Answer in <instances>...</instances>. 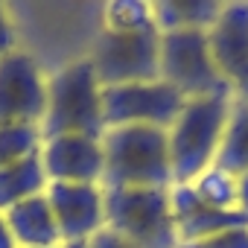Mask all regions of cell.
Returning <instances> with one entry per match:
<instances>
[{"label":"cell","mask_w":248,"mask_h":248,"mask_svg":"<svg viewBox=\"0 0 248 248\" xmlns=\"http://www.w3.org/2000/svg\"><path fill=\"white\" fill-rule=\"evenodd\" d=\"M85 248H135V245H132L129 239H123L120 233L102 228V231H96V233L85 242Z\"/></svg>","instance_id":"22"},{"label":"cell","mask_w":248,"mask_h":248,"mask_svg":"<svg viewBox=\"0 0 248 248\" xmlns=\"http://www.w3.org/2000/svg\"><path fill=\"white\" fill-rule=\"evenodd\" d=\"M0 248H18L15 245V236H12V231H9V225H6V216L0 213Z\"/></svg>","instance_id":"24"},{"label":"cell","mask_w":248,"mask_h":248,"mask_svg":"<svg viewBox=\"0 0 248 248\" xmlns=\"http://www.w3.org/2000/svg\"><path fill=\"white\" fill-rule=\"evenodd\" d=\"M178 248H248V228L222 231V233H213L207 239L187 242V245H178Z\"/></svg>","instance_id":"20"},{"label":"cell","mask_w":248,"mask_h":248,"mask_svg":"<svg viewBox=\"0 0 248 248\" xmlns=\"http://www.w3.org/2000/svg\"><path fill=\"white\" fill-rule=\"evenodd\" d=\"M62 248H85V242H70V245H62Z\"/></svg>","instance_id":"25"},{"label":"cell","mask_w":248,"mask_h":248,"mask_svg":"<svg viewBox=\"0 0 248 248\" xmlns=\"http://www.w3.org/2000/svg\"><path fill=\"white\" fill-rule=\"evenodd\" d=\"M102 138V85L96 82L93 64L76 59L47 76V111L41 120V138Z\"/></svg>","instance_id":"2"},{"label":"cell","mask_w":248,"mask_h":248,"mask_svg":"<svg viewBox=\"0 0 248 248\" xmlns=\"http://www.w3.org/2000/svg\"><path fill=\"white\" fill-rule=\"evenodd\" d=\"M47 172L41 164V152L0 170V213H6L9 207L38 196L47 190Z\"/></svg>","instance_id":"15"},{"label":"cell","mask_w":248,"mask_h":248,"mask_svg":"<svg viewBox=\"0 0 248 248\" xmlns=\"http://www.w3.org/2000/svg\"><path fill=\"white\" fill-rule=\"evenodd\" d=\"M102 190H170V140L167 129L117 126L102 135Z\"/></svg>","instance_id":"1"},{"label":"cell","mask_w":248,"mask_h":248,"mask_svg":"<svg viewBox=\"0 0 248 248\" xmlns=\"http://www.w3.org/2000/svg\"><path fill=\"white\" fill-rule=\"evenodd\" d=\"M102 30L117 35L158 32L152 18V3H146V0H111L102 9Z\"/></svg>","instance_id":"17"},{"label":"cell","mask_w":248,"mask_h":248,"mask_svg":"<svg viewBox=\"0 0 248 248\" xmlns=\"http://www.w3.org/2000/svg\"><path fill=\"white\" fill-rule=\"evenodd\" d=\"M231 93L187 99L178 120L167 129L172 184H193L204 170L216 164L222 135L231 117Z\"/></svg>","instance_id":"3"},{"label":"cell","mask_w":248,"mask_h":248,"mask_svg":"<svg viewBox=\"0 0 248 248\" xmlns=\"http://www.w3.org/2000/svg\"><path fill=\"white\" fill-rule=\"evenodd\" d=\"M161 32H140V35H117L99 32L88 62L93 64L96 82L102 88L117 85H140L161 79Z\"/></svg>","instance_id":"6"},{"label":"cell","mask_w":248,"mask_h":248,"mask_svg":"<svg viewBox=\"0 0 248 248\" xmlns=\"http://www.w3.org/2000/svg\"><path fill=\"white\" fill-rule=\"evenodd\" d=\"M59 248H62V245H59Z\"/></svg>","instance_id":"26"},{"label":"cell","mask_w":248,"mask_h":248,"mask_svg":"<svg viewBox=\"0 0 248 248\" xmlns=\"http://www.w3.org/2000/svg\"><path fill=\"white\" fill-rule=\"evenodd\" d=\"M161 82L175 88L184 99H204L231 93L222 73L213 64L207 32L184 30V32H164L161 41Z\"/></svg>","instance_id":"5"},{"label":"cell","mask_w":248,"mask_h":248,"mask_svg":"<svg viewBox=\"0 0 248 248\" xmlns=\"http://www.w3.org/2000/svg\"><path fill=\"white\" fill-rule=\"evenodd\" d=\"M44 138L38 123H3L0 126V170L41 152Z\"/></svg>","instance_id":"18"},{"label":"cell","mask_w":248,"mask_h":248,"mask_svg":"<svg viewBox=\"0 0 248 248\" xmlns=\"http://www.w3.org/2000/svg\"><path fill=\"white\" fill-rule=\"evenodd\" d=\"M187 99L167 82H140L102 88V120L105 129L117 126H155L170 129L184 111Z\"/></svg>","instance_id":"7"},{"label":"cell","mask_w":248,"mask_h":248,"mask_svg":"<svg viewBox=\"0 0 248 248\" xmlns=\"http://www.w3.org/2000/svg\"><path fill=\"white\" fill-rule=\"evenodd\" d=\"M44 193L62 245L88 242L105 228V190L99 184H47Z\"/></svg>","instance_id":"10"},{"label":"cell","mask_w":248,"mask_h":248,"mask_svg":"<svg viewBox=\"0 0 248 248\" xmlns=\"http://www.w3.org/2000/svg\"><path fill=\"white\" fill-rule=\"evenodd\" d=\"M47 111V73L27 53L15 50L0 62V126L38 123Z\"/></svg>","instance_id":"8"},{"label":"cell","mask_w":248,"mask_h":248,"mask_svg":"<svg viewBox=\"0 0 248 248\" xmlns=\"http://www.w3.org/2000/svg\"><path fill=\"white\" fill-rule=\"evenodd\" d=\"M190 187L204 204L219 207V210H236V175H231L228 170L210 167Z\"/></svg>","instance_id":"19"},{"label":"cell","mask_w":248,"mask_h":248,"mask_svg":"<svg viewBox=\"0 0 248 248\" xmlns=\"http://www.w3.org/2000/svg\"><path fill=\"white\" fill-rule=\"evenodd\" d=\"M236 210L248 219V172L236 175Z\"/></svg>","instance_id":"23"},{"label":"cell","mask_w":248,"mask_h":248,"mask_svg":"<svg viewBox=\"0 0 248 248\" xmlns=\"http://www.w3.org/2000/svg\"><path fill=\"white\" fill-rule=\"evenodd\" d=\"M222 6L219 0H152V18L161 35L184 30L207 32L222 15Z\"/></svg>","instance_id":"14"},{"label":"cell","mask_w":248,"mask_h":248,"mask_svg":"<svg viewBox=\"0 0 248 248\" xmlns=\"http://www.w3.org/2000/svg\"><path fill=\"white\" fill-rule=\"evenodd\" d=\"M3 216H6V225H9L18 248H59L62 245L47 193H38V196L9 207Z\"/></svg>","instance_id":"13"},{"label":"cell","mask_w":248,"mask_h":248,"mask_svg":"<svg viewBox=\"0 0 248 248\" xmlns=\"http://www.w3.org/2000/svg\"><path fill=\"white\" fill-rule=\"evenodd\" d=\"M18 50V30H15V18L9 12L6 3H0V62L9 53Z\"/></svg>","instance_id":"21"},{"label":"cell","mask_w":248,"mask_h":248,"mask_svg":"<svg viewBox=\"0 0 248 248\" xmlns=\"http://www.w3.org/2000/svg\"><path fill=\"white\" fill-rule=\"evenodd\" d=\"M213 167L228 170L231 175L248 172V102H242V99L231 102V117H228L222 146H219Z\"/></svg>","instance_id":"16"},{"label":"cell","mask_w":248,"mask_h":248,"mask_svg":"<svg viewBox=\"0 0 248 248\" xmlns=\"http://www.w3.org/2000/svg\"><path fill=\"white\" fill-rule=\"evenodd\" d=\"M207 44L231 96L248 102V0L222 6V15L207 30Z\"/></svg>","instance_id":"9"},{"label":"cell","mask_w":248,"mask_h":248,"mask_svg":"<svg viewBox=\"0 0 248 248\" xmlns=\"http://www.w3.org/2000/svg\"><path fill=\"white\" fill-rule=\"evenodd\" d=\"M41 164L50 184H99L102 187V138H53L41 146Z\"/></svg>","instance_id":"11"},{"label":"cell","mask_w":248,"mask_h":248,"mask_svg":"<svg viewBox=\"0 0 248 248\" xmlns=\"http://www.w3.org/2000/svg\"><path fill=\"white\" fill-rule=\"evenodd\" d=\"M170 210H172V228L178 245L207 239L222 231L248 228V219L239 210H219L204 204L190 184H172L170 187Z\"/></svg>","instance_id":"12"},{"label":"cell","mask_w":248,"mask_h":248,"mask_svg":"<svg viewBox=\"0 0 248 248\" xmlns=\"http://www.w3.org/2000/svg\"><path fill=\"white\" fill-rule=\"evenodd\" d=\"M105 228L135 248H178L170 190H105Z\"/></svg>","instance_id":"4"}]
</instances>
